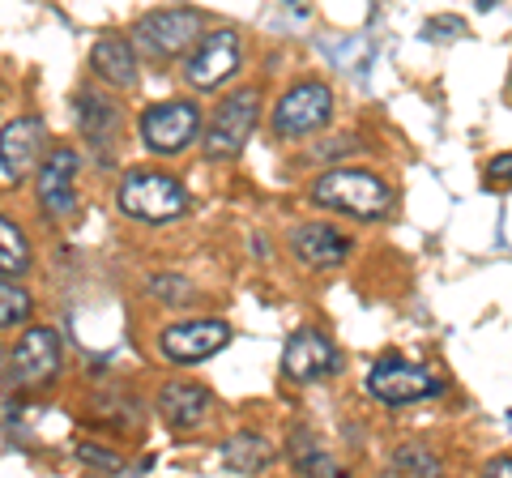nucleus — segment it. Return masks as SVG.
Listing matches in <instances>:
<instances>
[{
  "instance_id": "aec40b11",
  "label": "nucleus",
  "mask_w": 512,
  "mask_h": 478,
  "mask_svg": "<svg viewBox=\"0 0 512 478\" xmlns=\"http://www.w3.org/2000/svg\"><path fill=\"white\" fill-rule=\"evenodd\" d=\"M30 312H35L30 291H22L18 282H0V329H18L22 321H30Z\"/></svg>"
},
{
  "instance_id": "0eeeda50",
  "label": "nucleus",
  "mask_w": 512,
  "mask_h": 478,
  "mask_svg": "<svg viewBox=\"0 0 512 478\" xmlns=\"http://www.w3.org/2000/svg\"><path fill=\"white\" fill-rule=\"evenodd\" d=\"M367 389L372 397L389 406H410V402H423V397H436L444 385L440 376L423 368V363H406V359H380L372 372H367Z\"/></svg>"
},
{
  "instance_id": "1a4fd4ad",
  "label": "nucleus",
  "mask_w": 512,
  "mask_h": 478,
  "mask_svg": "<svg viewBox=\"0 0 512 478\" xmlns=\"http://www.w3.org/2000/svg\"><path fill=\"white\" fill-rule=\"evenodd\" d=\"M235 73H239V35L235 30H210L192 47L184 65V82L192 90H218Z\"/></svg>"
},
{
  "instance_id": "4be33fe9",
  "label": "nucleus",
  "mask_w": 512,
  "mask_h": 478,
  "mask_svg": "<svg viewBox=\"0 0 512 478\" xmlns=\"http://www.w3.org/2000/svg\"><path fill=\"white\" fill-rule=\"evenodd\" d=\"M423 35L427 39H457V35H466V22L461 18H427Z\"/></svg>"
},
{
  "instance_id": "423d86ee",
  "label": "nucleus",
  "mask_w": 512,
  "mask_h": 478,
  "mask_svg": "<svg viewBox=\"0 0 512 478\" xmlns=\"http://www.w3.org/2000/svg\"><path fill=\"white\" fill-rule=\"evenodd\" d=\"M197 137H201V107L192 99L158 103L141 116V141H146V150H154V154H180Z\"/></svg>"
},
{
  "instance_id": "9d476101",
  "label": "nucleus",
  "mask_w": 512,
  "mask_h": 478,
  "mask_svg": "<svg viewBox=\"0 0 512 478\" xmlns=\"http://www.w3.org/2000/svg\"><path fill=\"white\" fill-rule=\"evenodd\" d=\"M282 372L291 376V380H299V385H312V380L338 376L342 372V350L333 346V338H325V333L299 329L282 346Z\"/></svg>"
},
{
  "instance_id": "a211bd4d",
  "label": "nucleus",
  "mask_w": 512,
  "mask_h": 478,
  "mask_svg": "<svg viewBox=\"0 0 512 478\" xmlns=\"http://www.w3.org/2000/svg\"><path fill=\"white\" fill-rule=\"evenodd\" d=\"M269 461H274V449L256 432H239L222 444V470H231V474H256V470H265Z\"/></svg>"
},
{
  "instance_id": "b1692460",
  "label": "nucleus",
  "mask_w": 512,
  "mask_h": 478,
  "mask_svg": "<svg viewBox=\"0 0 512 478\" xmlns=\"http://www.w3.org/2000/svg\"><path fill=\"white\" fill-rule=\"evenodd\" d=\"M150 291H154V295H163L167 304H180V299L188 295V282H184V278H154V282H150Z\"/></svg>"
},
{
  "instance_id": "4468645a",
  "label": "nucleus",
  "mask_w": 512,
  "mask_h": 478,
  "mask_svg": "<svg viewBox=\"0 0 512 478\" xmlns=\"http://www.w3.org/2000/svg\"><path fill=\"white\" fill-rule=\"evenodd\" d=\"M291 252L308 269H338L350 257V239L329 222H303L291 231Z\"/></svg>"
},
{
  "instance_id": "2eb2a0df",
  "label": "nucleus",
  "mask_w": 512,
  "mask_h": 478,
  "mask_svg": "<svg viewBox=\"0 0 512 478\" xmlns=\"http://www.w3.org/2000/svg\"><path fill=\"white\" fill-rule=\"evenodd\" d=\"M214 397L205 385H192V380H171V385L158 393V414L167 419V427L175 432H192V427L205 423V414H210Z\"/></svg>"
},
{
  "instance_id": "39448f33",
  "label": "nucleus",
  "mask_w": 512,
  "mask_h": 478,
  "mask_svg": "<svg viewBox=\"0 0 512 478\" xmlns=\"http://www.w3.org/2000/svg\"><path fill=\"white\" fill-rule=\"evenodd\" d=\"M333 120V90L325 82H299L274 107V133L282 141H299L320 133Z\"/></svg>"
},
{
  "instance_id": "f257e3e1",
  "label": "nucleus",
  "mask_w": 512,
  "mask_h": 478,
  "mask_svg": "<svg viewBox=\"0 0 512 478\" xmlns=\"http://www.w3.org/2000/svg\"><path fill=\"white\" fill-rule=\"evenodd\" d=\"M308 197H312V205H320V210H333V214H346V218H359V222H376L393 210L389 184L372 171H359V167L325 171L312 184Z\"/></svg>"
},
{
  "instance_id": "a878e982",
  "label": "nucleus",
  "mask_w": 512,
  "mask_h": 478,
  "mask_svg": "<svg viewBox=\"0 0 512 478\" xmlns=\"http://www.w3.org/2000/svg\"><path fill=\"white\" fill-rule=\"evenodd\" d=\"M487 470H491V474H508V478H512V457H495Z\"/></svg>"
},
{
  "instance_id": "5701e85b",
  "label": "nucleus",
  "mask_w": 512,
  "mask_h": 478,
  "mask_svg": "<svg viewBox=\"0 0 512 478\" xmlns=\"http://www.w3.org/2000/svg\"><path fill=\"white\" fill-rule=\"evenodd\" d=\"M487 184L491 188H508L512 184V154H495L487 163Z\"/></svg>"
},
{
  "instance_id": "393cba45",
  "label": "nucleus",
  "mask_w": 512,
  "mask_h": 478,
  "mask_svg": "<svg viewBox=\"0 0 512 478\" xmlns=\"http://www.w3.org/2000/svg\"><path fill=\"white\" fill-rule=\"evenodd\" d=\"M77 457L90 461V466H99V470H120V457L99 453V449H94V444H82V449H77Z\"/></svg>"
},
{
  "instance_id": "f8f14e48",
  "label": "nucleus",
  "mask_w": 512,
  "mask_h": 478,
  "mask_svg": "<svg viewBox=\"0 0 512 478\" xmlns=\"http://www.w3.org/2000/svg\"><path fill=\"white\" fill-rule=\"evenodd\" d=\"M60 372V333L35 325L22 333V342L13 346V380L18 385H43Z\"/></svg>"
},
{
  "instance_id": "412c9836",
  "label": "nucleus",
  "mask_w": 512,
  "mask_h": 478,
  "mask_svg": "<svg viewBox=\"0 0 512 478\" xmlns=\"http://www.w3.org/2000/svg\"><path fill=\"white\" fill-rule=\"evenodd\" d=\"M393 470H402V474H440V457L427 453L423 444H406V449L393 453Z\"/></svg>"
},
{
  "instance_id": "f03ea898",
  "label": "nucleus",
  "mask_w": 512,
  "mask_h": 478,
  "mask_svg": "<svg viewBox=\"0 0 512 478\" xmlns=\"http://www.w3.org/2000/svg\"><path fill=\"white\" fill-rule=\"evenodd\" d=\"M116 205L137 222H171L188 210V188L167 171H128L120 180Z\"/></svg>"
},
{
  "instance_id": "ddd939ff",
  "label": "nucleus",
  "mask_w": 512,
  "mask_h": 478,
  "mask_svg": "<svg viewBox=\"0 0 512 478\" xmlns=\"http://www.w3.org/2000/svg\"><path fill=\"white\" fill-rule=\"evenodd\" d=\"M43 120L39 116H18L5 124V133H0V171H5V180H22V175L39 163L43 154Z\"/></svg>"
},
{
  "instance_id": "20e7f679",
  "label": "nucleus",
  "mask_w": 512,
  "mask_h": 478,
  "mask_svg": "<svg viewBox=\"0 0 512 478\" xmlns=\"http://www.w3.org/2000/svg\"><path fill=\"white\" fill-rule=\"evenodd\" d=\"M197 39H201V13H192V9L146 13L133 30V47L141 56H150L154 65L188 56V47H197Z\"/></svg>"
},
{
  "instance_id": "6ab92c4d",
  "label": "nucleus",
  "mask_w": 512,
  "mask_h": 478,
  "mask_svg": "<svg viewBox=\"0 0 512 478\" xmlns=\"http://www.w3.org/2000/svg\"><path fill=\"white\" fill-rule=\"evenodd\" d=\"M30 269V244L13 218L0 214V282H18Z\"/></svg>"
},
{
  "instance_id": "7ed1b4c3",
  "label": "nucleus",
  "mask_w": 512,
  "mask_h": 478,
  "mask_svg": "<svg viewBox=\"0 0 512 478\" xmlns=\"http://www.w3.org/2000/svg\"><path fill=\"white\" fill-rule=\"evenodd\" d=\"M256 120H261V94H256V86H244V90H235L231 99H222L210 129H201L205 158H214V163L239 158L248 146V137L256 133Z\"/></svg>"
},
{
  "instance_id": "6e6552de",
  "label": "nucleus",
  "mask_w": 512,
  "mask_h": 478,
  "mask_svg": "<svg viewBox=\"0 0 512 478\" xmlns=\"http://www.w3.org/2000/svg\"><path fill=\"white\" fill-rule=\"evenodd\" d=\"M77 171H82V154L73 146H56L47 150L39 163L35 188H39V205L47 218H69L77 214Z\"/></svg>"
},
{
  "instance_id": "bb28decb",
  "label": "nucleus",
  "mask_w": 512,
  "mask_h": 478,
  "mask_svg": "<svg viewBox=\"0 0 512 478\" xmlns=\"http://www.w3.org/2000/svg\"><path fill=\"white\" fill-rule=\"evenodd\" d=\"M495 5V0H478V9H491Z\"/></svg>"
},
{
  "instance_id": "f3484780",
  "label": "nucleus",
  "mask_w": 512,
  "mask_h": 478,
  "mask_svg": "<svg viewBox=\"0 0 512 478\" xmlns=\"http://www.w3.org/2000/svg\"><path fill=\"white\" fill-rule=\"evenodd\" d=\"M90 69H94V77H103V82L116 90L137 86V47L120 35H103L90 47Z\"/></svg>"
},
{
  "instance_id": "dca6fc26",
  "label": "nucleus",
  "mask_w": 512,
  "mask_h": 478,
  "mask_svg": "<svg viewBox=\"0 0 512 478\" xmlns=\"http://www.w3.org/2000/svg\"><path fill=\"white\" fill-rule=\"evenodd\" d=\"M77 124H82L86 141L103 158L120 141V107L111 103L107 94H99V90H82V94H77Z\"/></svg>"
},
{
  "instance_id": "9b49d317",
  "label": "nucleus",
  "mask_w": 512,
  "mask_h": 478,
  "mask_svg": "<svg viewBox=\"0 0 512 478\" xmlns=\"http://www.w3.org/2000/svg\"><path fill=\"white\" fill-rule=\"evenodd\" d=\"M231 342V329L222 321H184V325H171L158 346L171 363H201V359H214L218 350H227Z\"/></svg>"
}]
</instances>
